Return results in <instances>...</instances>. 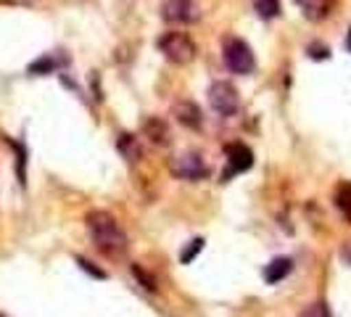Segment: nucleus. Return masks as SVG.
I'll return each mask as SVG.
<instances>
[{"mask_svg":"<svg viewBox=\"0 0 351 317\" xmlns=\"http://www.w3.org/2000/svg\"><path fill=\"white\" fill-rule=\"evenodd\" d=\"M88 230L93 244L101 248L108 257H122L127 254V235L119 228V222L108 211H90L88 214Z\"/></svg>","mask_w":351,"mask_h":317,"instance_id":"f257e3e1","label":"nucleus"},{"mask_svg":"<svg viewBox=\"0 0 351 317\" xmlns=\"http://www.w3.org/2000/svg\"><path fill=\"white\" fill-rule=\"evenodd\" d=\"M222 58H225V67H228L232 74H251L256 69V58H254V51L246 40L241 37H228L225 45H222Z\"/></svg>","mask_w":351,"mask_h":317,"instance_id":"f03ea898","label":"nucleus"},{"mask_svg":"<svg viewBox=\"0 0 351 317\" xmlns=\"http://www.w3.org/2000/svg\"><path fill=\"white\" fill-rule=\"evenodd\" d=\"M156 48L164 53L167 61L172 64H191L195 58V43L185 32H167V35L158 37Z\"/></svg>","mask_w":351,"mask_h":317,"instance_id":"7ed1b4c3","label":"nucleus"},{"mask_svg":"<svg viewBox=\"0 0 351 317\" xmlns=\"http://www.w3.org/2000/svg\"><path fill=\"white\" fill-rule=\"evenodd\" d=\"M169 172L177 180H188V183H198V180H206L209 175V164L204 161V156L198 151H182L169 161Z\"/></svg>","mask_w":351,"mask_h":317,"instance_id":"20e7f679","label":"nucleus"},{"mask_svg":"<svg viewBox=\"0 0 351 317\" xmlns=\"http://www.w3.org/2000/svg\"><path fill=\"white\" fill-rule=\"evenodd\" d=\"M209 106L219 114V117H232L241 108V95L230 82L219 80L209 88Z\"/></svg>","mask_w":351,"mask_h":317,"instance_id":"39448f33","label":"nucleus"},{"mask_svg":"<svg viewBox=\"0 0 351 317\" xmlns=\"http://www.w3.org/2000/svg\"><path fill=\"white\" fill-rule=\"evenodd\" d=\"M225 154H228V172H222V183H228L232 175H241L254 167V151L246 143H228Z\"/></svg>","mask_w":351,"mask_h":317,"instance_id":"423d86ee","label":"nucleus"},{"mask_svg":"<svg viewBox=\"0 0 351 317\" xmlns=\"http://www.w3.org/2000/svg\"><path fill=\"white\" fill-rule=\"evenodd\" d=\"M161 16L169 24H195L201 11H198L195 0H167L161 5Z\"/></svg>","mask_w":351,"mask_h":317,"instance_id":"0eeeda50","label":"nucleus"},{"mask_svg":"<svg viewBox=\"0 0 351 317\" xmlns=\"http://www.w3.org/2000/svg\"><path fill=\"white\" fill-rule=\"evenodd\" d=\"M172 114H175L177 122L182 127H188V130H201L204 127V114H201V108L193 101H177L172 106Z\"/></svg>","mask_w":351,"mask_h":317,"instance_id":"6e6552de","label":"nucleus"},{"mask_svg":"<svg viewBox=\"0 0 351 317\" xmlns=\"http://www.w3.org/2000/svg\"><path fill=\"white\" fill-rule=\"evenodd\" d=\"M143 135L154 143V145H169L172 143L169 124L164 122L161 117H145L143 119Z\"/></svg>","mask_w":351,"mask_h":317,"instance_id":"1a4fd4ad","label":"nucleus"},{"mask_svg":"<svg viewBox=\"0 0 351 317\" xmlns=\"http://www.w3.org/2000/svg\"><path fill=\"white\" fill-rule=\"evenodd\" d=\"M296 5H299L301 14L309 21H325V19L330 16L333 0H296Z\"/></svg>","mask_w":351,"mask_h":317,"instance_id":"9d476101","label":"nucleus"},{"mask_svg":"<svg viewBox=\"0 0 351 317\" xmlns=\"http://www.w3.org/2000/svg\"><path fill=\"white\" fill-rule=\"evenodd\" d=\"M291 270H293V262H291L288 257H275L272 262L264 267V281L275 285V283L285 281V278L291 275Z\"/></svg>","mask_w":351,"mask_h":317,"instance_id":"9b49d317","label":"nucleus"},{"mask_svg":"<svg viewBox=\"0 0 351 317\" xmlns=\"http://www.w3.org/2000/svg\"><path fill=\"white\" fill-rule=\"evenodd\" d=\"M117 148H119V154H122L127 161H138V158L143 156L141 141H138L132 132H119V135H117Z\"/></svg>","mask_w":351,"mask_h":317,"instance_id":"f8f14e48","label":"nucleus"},{"mask_svg":"<svg viewBox=\"0 0 351 317\" xmlns=\"http://www.w3.org/2000/svg\"><path fill=\"white\" fill-rule=\"evenodd\" d=\"M66 64H69L66 56H53V53H48V56H43V58H37V61L29 64V74H51V71L61 69Z\"/></svg>","mask_w":351,"mask_h":317,"instance_id":"ddd939ff","label":"nucleus"},{"mask_svg":"<svg viewBox=\"0 0 351 317\" xmlns=\"http://www.w3.org/2000/svg\"><path fill=\"white\" fill-rule=\"evenodd\" d=\"M335 207L346 220H351V183H341L335 188Z\"/></svg>","mask_w":351,"mask_h":317,"instance_id":"4468645a","label":"nucleus"},{"mask_svg":"<svg viewBox=\"0 0 351 317\" xmlns=\"http://www.w3.org/2000/svg\"><path fill=\"white\" fill-rule=\"evenodd\" d=\"M254 11L259 14V19H278L280 16V0H251Z\"/></svg>","mask_w":351,"mask_h":317,"instance_id":"2eb2a0df","label":"nucleus"},{"mask_svg":"<svg viewBox=\"0 0 351 317\" xmlns=\"http://www.w3.org/2000/svg\"><path fill=\"white\" fill-rule=\"evenodd\" d=\"M204 244H206L204 238H193V241H191L188 246L180 251V262H182V264H191V262H193L195 257H198V251H204Z\"/></svg>","mask_w":351,"mask_h":317,"instance_id":"dca6fc26","label":"nucleus"},{"mask_svg":"<svg viewBox=\"0 0 351 317\" xmlns=\"http://www.w3.org/2000/svg\"><path fill=\"white\" fill-rule=\"evenodd\" d=\"M306 56L315 58V61H325V58H330V48L322 45V43H309L306 45Z\"/></svg>","mask_w":351,"mask_h":317,"instance_id":"f3484780","label":"nucleus"},{"mask_svg":"<svg viewBox=\"0 0 351 317\" xmlns=\"http://www.w3.org/2000/svg\"><path fill=\"white\" fill-rule=\"evenodd\" d=\"M301 317H330V309H328L322 301H317L312 307H306V309L301 312Z\"/></svg>","mask_w":351,"mask_h":317,"instance_id":"a211bd4d","label":"nucleus"},{"mask_svg":"<svg viewBox=\"0 0 351 317\" xmlns=\"http://www.w3.org/2000/svg\"><path fill=\"white\" fill-rule=\"evenodd\" d=\"M77 264H80V267H82L85 272H90L93 278H101V281H104V278H106V272H104V270H101V267H95V264H93V262H88L85 257H77Z\"/></svg>","mask_w":351,"mask_h":317,"instance_id":"6ab92c4d","label":"nucleus"},{"mask_svg":"<svg viewBox=\"0 0 351 317\" xmlns=\"http://www.w3.org/2000/svg\"><path fill=\"white\" fill-rule=\"evenodd\" d=\"M132 272H135V278H138V281H143V285H145L148 291H156V281H154V278H151V275H148L143 267H138V264H135V267H132Z\"/></svg>","mask_w":351,"mask_h":317,"instance_id":"aec40b11","label":"nucleus"},{"mask_svg":"<svg viewBox=\"0 0 351 317\" xmlns=\"http://www.w3.org/2000/svg\"><path fill=\"white\" fill-rule=\"evenodd\" d=\"M346 51L351 53V30H349V35H346Z\"/></svg>","mask_w":351,"mask_h":317,"instance_id":"412c9836","label":"nucleus"},{"mask_svg":"<svg viewBox=\"0 0 351 317\" xmlns=\"http://www.w3.org/2000/svg\"><path fill=\"white\" fill-rule=\"evenodd\" d=\"M0 317H3V315H0Z\"/></svg>","mask_w":351,"mask_h":317,"instance_id":"4be33fe9","label":"nucleus"}]
</instances>
